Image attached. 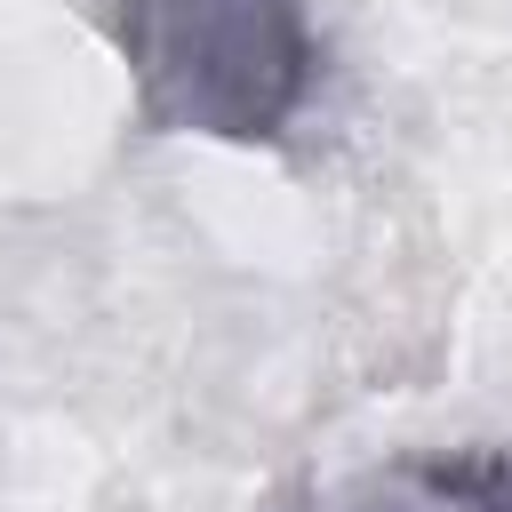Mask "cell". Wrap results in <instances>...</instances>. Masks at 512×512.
<instances>
[{"instance_id":"7a4b0ae2","label":"cell","mask_w":512,"mask_h":512,"mask_svg":"<svg viewBox=\"0 0 512 512\" xmlns=\"http://www.w3.org/2000/svg\"><path fill=\"white\" fill-rule=\"evenodd\" d=\"M304 512H512V448L400 456V464L336 480Z\"/></svg>"},{"instance_id":"6da1fadb","label":"cell","mask_w":512,"mask_h":512,"mask_svg":"<svg viewBox=\"0 0 512 512\" xmlns=\"http://www.w3.org/2000/svg\"><path fill=\"white\" fill-rule=\"evenodd\" d=\"M112 32L160 136L264 144L304 112L320 72L304 0H120Z\"/></svg>"}]
</instances>
